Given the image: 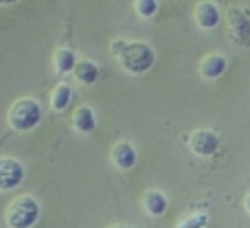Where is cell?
<instances>
[{
  "label": "cell",
  "instance_id": "obj_2",
  "mask_svg": "<svg viewBox=\"0 0 250 228\" xmlns=\"http://www.w3.org/2000/svg\"><path fill=\"white\" fill-rule=\"evenodd\" d=\"M42 119V108L35 99H29V97H22V99L13 101L11 108H9V125L16 132H31L35 125Z\"/></svg>",
  "mask_w": 250,
  "mask_h": 228
},
{
  "label": "cell",
  "instance_id": "obj_13",
  "mask_svg": "<svg viewBox=\"0 0 250 228\" xmlns=\"http://www.w3.org/2000/svg\"><path fill=\"white\" fill-rule=\"evenodd\" d=\"M70 99H73V90H70L68 83H57L53 95H51V108L57 110V112H62V110L68 108Z\"/></svg>",
  "mask_w": 250,
  "mask_h": 228
},
{
  "label": "cell",
  "instance_id": "obj_16",
  "mask_svg": "<svg viewBox=\"0 0 250 228\" xmlns=\"http://www.w3.org/2000/svg\"><path fill=\"white\" fill-rule=\"evenodd\" d=\"M207 224H208V217L204 213H195V215L185 217L176 228H207Z\"/></svg>",
  "mask_w": 250,
  "mask_h": 228
},
{
  "label": "cell",
  "instance_id": "obj_12",
  "mask_svg": "<svg viewBox=\"0 0 250 228\" xmlns=\"http://www.w3.org/2000/svg\"><path fill=\"white\" fill-rule=\"evenodd\" d=\"M73 125L79 129V132L90 134L92 129H95V125H97L95 112H92L88 105H82V108H77V110H75V114H73Z\"/></svg>",
  "mask_w": 250,
  "mask_h": 228
},
{
  "label": "cell",
  "instance_id": "obj_17",
  "mask_svg": "<svg viewBox=\"0 0 250 228\" xmlns=\"http://www.w3.org/2000/svg\"><path fill=\"white\" fill-rule=\"evenodd\" d=\"M123 46H125V40H114L112 46H110V51H112V55L117 57V55H119V51H121Z\"/></svg>",
  "mask_w": 250,
  "mask_h": 228
},
{
  "label": "cell",
  "instance_id": "obj_7",
  "mask_svg": "<svg viewBox=\"0 0 250 228\" xmlns=\"http://www.w3.org/2000/svg\"><path fill=\"white\" fill-rule=\"evenodd\" d=\"M226 66H229V62H226L224 55L211 53V55H207L202 62H200V77L208 79V82H211V79H217L226 73Z\"/></svg>",
  "mask_w": 250,
  "mask_h": 228
},
{
  "label": "cell",
  "instance_id": "obj_5",
  "mask_svg": "<svg viewBox=\"0 0 250 228\" xmlns=\"http://www.w3.org/2000/svg\"><path fill=\"white\" fill-rule=\"evenodd\" d=\"M24 178L22 163L16 158H0V191H11Z\"/></svg>",
  "mask_w": 250,
  "mask_h": 228
},
{
  "label": "cell",
  "instance_id": "obj_10",
  "mask_svg": "<svg viewBox=\"0 0 250 228\" xmlns=\"http://www.w3.org/2000/svg\"><path fill=\"white\" fill-rule=\"evenodd\" d=\"M143 207H145V211L149 213V215L158 217V215H165V211H167V198H165L160 191H145V195H143Z\"/></svg>",
  "mask_w": 250,
  "mask_h": 228
},
{
  "label": "cell",
  "instance_id": "obj_11",
  "mask_svg": "<svg viewBox=\"0 0 250 228\" xmlns=\"http://www.w3.org/2000/svg\"><path fill=\"white\" fill-rule=\"evenodd\" d=\"M73 73H75V77H77V82L83 83V86H92V83L97 82V77H99V68H97V64H92V62H88V60L75 62Z\"/></svg>",
  "mask_w": 250,
  "mask_h": 228
},
{
  "label": "cell",
  "instance_id": "obj_14",
  "mask_svg": "<svg viewBox=\"0 0 250 228\" xmlns=\"http://www.w3.org/2000/svg\"><path fill=\"white\" fill-rule=\"evenodd\" d=\"M75 62H77V57H75V53L70 51V48H57L55 55H53V64H55V70L57 73H70L75 66Z\"/></svg>",
  "mask_w": 250,
  "mask_h": 228
},
{
  "label": "cell",
  "instance_id": "obj_15",
  "mask_svg": "<svg viewBox=\"0 0 250 228\" xmlns=\"http://www.w3.org/2000/svg\"><path fill=\"white\" fill-rule=\"evenodd\" d=\"M134 11L141 18H151L158 11V0H134Z\"/></svg>",
  "mask_w": 250,
  "mask_h": 228
},
{
  "label": "cell",
  "instance_id": "obj_6",
  "mask_svg": "<svg viewBox=\"0 0 250 228\" xmlns=\"http://www.w3.org/2000/svg\"><path fill=\"white\" fill-rule=\"evenodd\" d=\"M217 145H220V138H217V134L211 132V129H198V132H193L189 138L191 151L198 156H213L217 151Z\"/></svg>",
  "mask_w": 250,
  "mask_h": 228
},
{
  "label": "cell",
  "instance_id": "obj_18",
  "mask_svg": "<svg viewBox=\"0 0 250 228\" xmlns=\"http://www.w3.org/2000/svg\"><path fill=\"white\" fill-rule=\"evenodd\" d=\"M110 228H132V226H127V224H114V226H110Z\"/></svg>",
  "mask_w": 250,
  "mask_h": 228
},
{
  "label": "cell",
  "instance_id": "obj_19",
  "mask_svg": "<svg viewBox=\"0 0 250 228\" xmlns=\"http://www.w3.org/2000/svg\"><path fill=\"white\" fill-rule=\"evenodd\" d=\"M13 2H18V0H0V4H13Z\"/></svg>",
  "mask_w": 250,
  "mask_h": 228
},
{
  "label": "cell",
  "instance_id": "obj_9",
  "mask_svg": "<svg viewBox=\"0 0 250 228\" xmlns=\"http://www.w3.org/2000/svg\"><path fill=\"white\" fill-rule=\"evenodd\" d=\"M112 163L117 165L121 171H129L136 165V149L129 143H117L112 147Z\"/></svg>",
  "mask_w": 250,
  "mask_h": 228
},
{
  "label": "cell",
  "instance_id": "obj_8",
  "mask_svg": "<svg viewBox=\"0 0 250 228\" xmlns=\"http://www.w3.org/2000/svg\"><path fill=\"white\" fill-rule=\"evenodd\" d=\"M195 22H198V26H202V29H215L217 24H220V9H217L215 2H208V0H204V2H200L198 7H195V13H193Z\"/></svg>",
  "mask_w": 250,
  "mask_h": 228
},
{
  "label": "cell",
  "instance_id": "obj_4",
  "mask_svg": "<svg viewBox=\"0 0 250 228\" xmlns=\"http://www.w3.org/2000/svg\"><path fill=\"white\" fill-rule=\"evenodd\" d=\"M226 26H229V38L237 46L250 44V18L242 7H230L226 11Z\"/></svg>",
  "mask_w": 250,
  "mask_h": 228
},
{
  "label": "cell",
  "instance_id": "obj_1",
  "mask_svg": "<svg viewBox=\"0 0 250 228\" xmlns=\"http://www.w3.org/2000/svg\"><path fill=\"white\" fill-rule=\"evenodd\" d=\"M117 60L125 73L143 75L154 66L156 55H154V48L145 42H125V46L119 51Z\"/></svg>",
  "mask_w": 250,
  "mask_h": 228
},
{
  "label": "cell",
  "instance_id": "obj_3",
  "mask_svg": "<svg viewBox=\"0 0 250 228\" xmlns=\"http://www.w3.org/2000/svg\"><path fill=\"white\" fill-rule=\"evenodd\" d=\"M40 220V204L31 195H20L7 208L9 228H31Z\"/></svg>",
  "mask_w": 250,
  "mask_h": 228
}]
</instances>
